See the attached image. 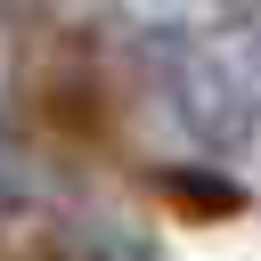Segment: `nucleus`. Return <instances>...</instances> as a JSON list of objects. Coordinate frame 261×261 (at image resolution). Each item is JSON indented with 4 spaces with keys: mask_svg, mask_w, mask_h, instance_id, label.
<instances>
[{
    "mask_svg": "<svg viewBox=\"0 0 261 261\" xmlns=\"http://www.w3.org/2000/svg\"><path fill=\"white\" fill-rule=\"evenodd\" d=\"M171 82V106H179V122L212 147H253L261 139V82L228 57V49H212V41H179V65L163 73Z\"/></svg>",
    "mask_w": 261,
    "mask_h": 261,
    "instance_id": "nucleus-1",
    "label": "nucleus"
},
{
    "mask_svg": "<svg viewBox=\"0 0 261 261\" xmlns=\"http://www.w3.org/2000/svg\"><path fill=\"white\" fill-rule=\"evenodd\" d=\"M228 8H237V0H228Z\"/></svg>",
    "mask_w": 261,
    "mask_h": 261,
    "instance_id": "nucleus-3",
    "label": "nucleus"
},
{
    "mask_svg": "<svg viewBox=\"0 0 261 261\" xmlns=\"http://www.w3.org/2000/svg\"><path fill=\"white\" fill-rule=\"evenodd\" d=\"M155 196H171L188 220H237L245 212V188L228 171H204V163H163L155 171Z\"/></svg>",
    "mask_w": 261,
    "mask_h": 261,
    "instance_id": "nucleus-2",
    "label": "nucleus"
}]
</instances>
